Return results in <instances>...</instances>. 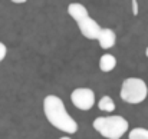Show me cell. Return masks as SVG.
<instances>
[{
  "mask_svg": "<svg viewBox=\"0 0 148 139\" xmlns=\"http://www.w3.org/2000/svg\"><path fill=\"white\" fill-rule=\"evenodd\" d=\"M43 112L52 126L56 129L65 132V134H76L78 131V123L75 119L68 113L65 103L60 97L55 95H48L43 99Z\"/></svg>",
  "mask_w": 148,
  "mask_h": 139,
  "instance_id": "6da1fadb",
  "label": "cell"
},
{
  "mask_svg": "<svg viewBox=\"0 0 148 139\" xmlns=\"http://www.w3.org/2000/svg\"><path fill=\"white\" fill-rule=\"evenodd\" d=\"M94 129L108 139H121L128 132V121L124 116H99L92 122Z\"/></svg>",
  "mask_w": 148,
  "mask_h": 139,
  "instance_id": "7a4b0ae2",
  "label": "cell"
},
{
  "mask_svg": "<svg viewBox=\"0 0 148 139\" xmlns=\"http://www.w3.org/2000/svg\"><path fill=\"white\" fill-rule=\"evenodd\" d=\"M121 99L127 103L137 105L147 99L148 86L147 83L140 78H128L122 82L121 86Z\"/></svg>",
  "mask_w": 148,
  "mask_h": 139,
  "instance_id": "3957f363",
  "label": "cell"
},
{
  "mask_svg": "<svg viewBox=\"0 0 148 139\" xmlns=\"http://www.w3.org/2000/svg\"><path fill=\"white\" fill-rule=\"evenodd\" d=\"M72 103L81 110H89L95 105V92L89 88H78L71 93Z\"/></svg>",
  "mask_w": 148,
  "mask_h": 139,
  "instance_id": "277c9868",
  "label": "cell"
},
{
  "mask_svg": "<svg viewBox=\"0 0 148 139\" xmlns=\"http://www.w3.org/2000/svg\"><path fill=\"white\" fill-rule=\"evenodd\" d=\"M78 27H79V32L82 33V36H85V37L89 39V40L98 39L99 33H101V30H102V27L99 26V23L95 22L91 16H88L86 19L78 22Z\"/></svg>",
  "mask_w": 148,
  "mask_h": 139,
  "instance_id": "5b68a950",
  "label": "cell"
},
{
  "mask_svg": "<svg viewBox=\"0 0 148 139\" xmlns=\"http://www.w3.org/2000/svg\"><path fill=\"white\" fill-rule=\"evenodd\" d=\"M68 13H69V16H71L76 23L81 22V20H84V19H86V17L89 16L88 9H86L84 4H81V3H71V4L68 6Z\"/></svg>",
  "mask_w": 148,
  "mask_h": 139,
  "instance_id": "8992f818",
  "label": "cell"
},
{
  "mask_svg": "<svg viewBox=\"0 0 148 139\" xmlns=\"http://www.w3.org/2000/svg\"><path fill=\"white\" fill-rule=\"evenodd\" d=\"M97 40L99 42V46L102 47V49H111V47L115 46L116 35L111 29H102Z\"/></svg>",
  "mask_w": 148,
  "mask_h": 139,
  "instance_id": "52a82bcc",
  "label": "cell"
},
{
  "mask_svg": "<svg viewBox=\"0 0 148 139\" xmlns=\"http://www.w3.org/2000/svg\"><path fill=\"white\" fill-rule=\"evenodd\" d=\"M115 66H116V59H115V56L108 55V53L101 56V59H99V69H101L102 72H111V70L115 69Z\"/></svg>",
  "mask_w": 148,
  "mask_h": 139,
  "instance_id": "ba28073f",
  "label": "cell"
},
{
  "mask_svg": "<svg viewBox=\"0 0 148 139\" xmlns=\"http://www.w3.org/2000/svg\"><path fill=\"white\" fill-rule=\"evenodd\" d=\"M98 108L99 110H103V112H112L115 109V103L111 96H102L98 102Z\"/></svg>",
  "mask_w": 148,
  "mask_h": 139,
  "instance_id": "9c48e42d",
  "label": "cell"
},
{
  "mask_svg": "<svg viewBox=\"0 0 148 139\" xmlns=\"http://www.w3.org/2000/svg\"><path fill=\"white\" fill-rule=\"evenodd\" d=\"M130 139H148V129L145 128H134L130 134H128Z\"/></svg>",
  "mask_w": 148,
  "mask_h": 139,
  "instance_id": "30bf717a",
  "label": "cell"
},
{
  "mask_svg": "<svg viewBox=\"0 0 148 139\" xmlns=\"http://www.w3.org/2000/svg\"><path fill=\"white\" fill-rule=\"evenodd\" d=\"M6 53H7V47H6L4 43H1V42H0V62L6 57Z\"/></svg>",
  "mask_w": 148,
  "mask_h": 139,
  "instance_id": "8fae6325",
  "label": "cell"
},
{
  "mask_svg": "<svg viewBox=\"0 0 148 139\" xmlns=\"http://www.w3.org/2000/svg\"><path fill=\"white\" fill-rule=\"evenodd\" d=\"M132 7H134V14H138V4H137V0H132Z\"/></svg>",
  "mask_w": 148,
  "mask_h": 139,
  "instance_id": "7c38bea8",
  "label": "cell"
},
{
  "mask_svg": "<svg viewBox=\"0 0 148 139\" xmlns=\"http://www.w3.org/2000/svg\"><path fill=\"white\" fill-rule=\"evenodd\" d=\"M13 3H16V4H22V3H26L27 0H12Z\"/></svg>",
  "mask_w": 148,
  "mask_h": 139,
  "instance_id": "4fadbf2b",
  "label": "cell"
},
{
  "mask_svg": "<svg viewBox=\"0 0 148 139\" xmlns=\"http://www.w3.org/2000/svg\"><path fill=\"white\" fill-rule=\"evenodd\" d=\"M59 139H71L69 136H62V138H59Z\"/></svg>",
  "mask_w": 148,
  "mask_h": 139,
  "instance_id": "5bb4252c",
  "label": "cell"
},
{
  "mask_svg": "<svg viewBox=\"0 0 148 139\" xmlns=\"http://www.w3.org/2000/svg\"><path fill=\"white\" fill-rule=\"evenodd\" d=\"M145 56H147V57H148V47H147V49H145Z\"/></svg>",
  "mask_w": 148,
  "mask_h": 139,
  "instance_id": "9a60e30c",
  "label": "cell"
}]
</instances>
